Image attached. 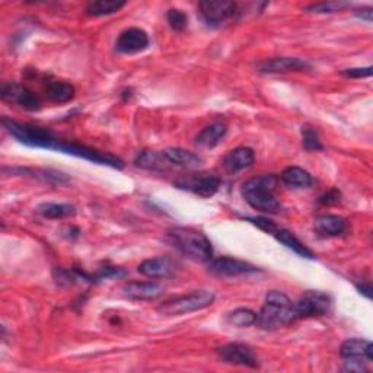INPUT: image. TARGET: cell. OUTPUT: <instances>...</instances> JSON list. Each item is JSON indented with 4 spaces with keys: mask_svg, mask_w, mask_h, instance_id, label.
Instances as JSON below:
<instances>
[{
    "mask_svg": "<svg viewBox=\"0 0 373 373\" xmlns=\"http://www.w3.org/2000/svg\"><path fill=\"white\" fill-rule=\"evenodd\" d=\"M217 356L222 362H225L228 365H235V366H245V367H258V360L254 355V352L250 347L239 343H232L226 344L217 349Z\"/></svg>",
    "mask_w": 373,
    "mask_h": 373,
    "instance_id": "11",
    "label": "cell"
},
{
    "mask_svg": "<svg viewBox=\"0 0 373 373\" xmlns=\"http://www.w3.org/2000/svg\"><path fill=\"white\" fill-rule=\"evenodd\" d=\"M162 287L154 282H132L122 287L124 296L136 301H152L162 294Z\"/></svg>",
    "mask_w": 373,
    "mask_h": 373,
    "instance_id": "19",
    "label": "cell"
},
{
    "mask_svg": "<svg viewBox=\"0 0 373 373\" xmlns=\"http://www.w3.org/2000/svg\"><path fill=\"white\" fill-rule=\"evenodd\" d=\"M228 324L238 327V328H246V327H251L254 324H257V314L251 309H246V308H239L235 309L234 312H231L226 318Z\"/></svg>",
    "mask_w": 373,
    "mask_h": 373,
    "instance_id": "29",
    "label": "cell"
},
{
    "mask_svg": "<svg viewBox=\"0 0 373 373\" xmlns=\"http://www.w3.org/2000/svg\"><path fill=\"white\" fill-rule=\"evenodd\" d=\"M149 47V35L140 28L122 31L115 42L117 52L121 54H136Z\"/></svg>",
    "mask_w": 373,
    "mask_h": 373,
    "instance_id": "16",
    "label": "cell"
},
{
    "mask_svg": "<svg viewBox=\"0 0 373 373\" xmlns=\"http://www.w3.org/2000/svg\"><path fill=\"white\" fill-rule=\"evenodd\" d=\"M257 71L264 74H275V73H290V71H304L311 70V64L305 60L296 57H275L267 59L256 66Z\"/></svg>",
    "mask_w": 373,
    "mask_h": 373,
    "instance_id": "13",
    "label": "cell"
},
{
    "mask_svg": "<svg viewBox=\"0 0 373 373\" xmlns=\"http://www.w3.org/2000/svg\"><path fill=\"white\" fill-rule=\"evenodd\" d=\"M209 271L212 275L219 277H238L243 275H251V272H257L258 268L250 263L222 257L209 261Z\"/></svg>",
    "mask_w": 373,
    "mask_h": 373,
    "instance_id": "12",
    "label": "cell"
},
{
    "mask_svg": "<svg viewBox=\"0 0 373 373\" xmlns=\"http://www.w3.org/2000/svg\"><path fill=\"white\" fill-rule=\"evenodd\" d=\"M54 151L78 156V158L91 161V162L98 163V165H105V166H110L114 169H122L124 168V163L121 159H118L110 154H103L99 151H95V149H92V147L78 144V143H66V142L59 140L56 147H54Z\"/></svg>",
    "mask_w": 373,
    "mask_h": 373,
    "instance_id": "9",
    "label": "cell"
},
{
    "mask_svg": "<svg viewBox=\"0 0 373 373\" xmlns=\"http://www.w3.org/2000/svg\"><path fill=\"white\" fill-rule=\"evenodd\" d=\"M45 96L50 99L52 103L56 104H64L71 101L74 98V88L73 85L63 82V81H54V79H48L44 86Z\"/></svg>",
    "mask_w": 373,
    "mask_h": 373,
    "instance_id": "22",
    "label": "cell"
},
{
    "mask_svg": "<svg viewBox=\"0 0 373 373\" xmlns=\"http://www.w3.org/2000/svg\"><path fill=\"white\" fill-rule=\"evenodd\" d=\"M163 154L172 165L183 166L187 169H195L203 162L200 156L183 147H169L166 151H163Z\"/></svg>",
    "mask_w": 373,
    "mask_h": 373,
    "instance_id": "23",
    "label": "cell"
},
{
    "mask_svg": "<svg viewBox=\"0 0 373 373\" xmlns=\"http://www.w3.org/2000/svg\"><path fill=\"white\" fill-rule=\"evenodd\" d=\"M134 165L140 169L152 171V172H166L172 166V163L168 161L165 154L156 151L140 152L134 159Z\"/></svg>",
    "mask_w": 373,
    "mask_h": 373,
    "instance_id": "20",
    "label": "cell"
},
{
    "mask_svg": "<svg viewBox=\"0 0 373 373\" xmlns=\"http://www.w3.org/2000/svg\"><path fill=\"white\" fill-rule=\"evenodd\" d=\"M343 76L352 78V79H362V78H369L372 76V67H356V69H345L341 71Z\"/></svg>",
    "mask_w": 373,
    "mask_h": 373,
    "instance_id": "34",
    "label": "cell"
},
{
    "mask_svg": "<svg viewBox=\"0 0 373 373\" xmlns=\"http://www.w3.org/2000/svg\"><path fill=\"white\" fill-rule=\"evenodd\" d=\"M302 146L308 152H319L324 151V144L321 143L318 132L311 126L302 127Z\"/></svg>",
    "mask_w": 373,
    "mask_h": 373,
    "instance_id": "30",
    "label": "cell"
},
{
    "mask_svg": "<svg viewBox=\"0 0 373 373\" xmlns=\"http://www.w3.org/2000/svg\"><path fill=\"white\" fill-rule=\"evenodd\" d=\"M256 161V154L250 147H236L223 158V168L231 176L250 168Z\"/></svg>",
    "mask_w": 373,
    "mask_h": 373,
    "instance_id": "17",
    "label": "cell"
},
{
    "mask_svg": "<svg viewBox=\"0 0 373 373\" xmlns=\"http://www.w3.org/2000/svg\"><path fill=\"white\" fill-rule=\"evenodd\" d=\"M4 101L11 104H16L21 108L27 111H40L41 110V99L28 88H25L16 82L5 84L0 89Z\"/></svg>",
    "mask_w": 373,
    "mask_h": 373,
    "instance_id": "10",
    "label": "cell"
},
{
    "mask_svg": "<svg viewBox=\"0 0 373 373\" xmlns=\"http://www.w3.org/2000/svg\"><path fill=\"white\" fill-rule=\"evenodd\" d=\"M168 241L176 246L185 257L198 261L209 263L213 258V246L209 238L190 228H172L168 231Z\"/></svg>",
    "mask_w": 373,
    "mask_h": 373,
    "instance_id": "3",
    "label": "cell"
},
{
    "mask_svg": "<svg viewBox=\"0 0 373 373\" xmlns=\"http://www.w3.org/2000/svg\"><path fill=\"white\" fill-rule=\"evenodd\" d=\"M214 302V294L209 290H198L185 296L176 297L159 305L158 311L163 315H185L195 311H202Z\"/></svg>",
    "mask_w": 373,
    "mask_h": 373,
    "instance_id": "5",
    "label": "cell"
},
{
    "mask_svg": "<svg viewBox=\"0 0 373 373\" xmlns=\"http://www.w3.org/2000/svg\"><path fill=\"white\" fill-rule=\"evenodd\" d=\"M245 220L253 223V225H256L258 229H261L270 235L275 232V229L277 228L276 223L270 219H267V217H245Z\"/></svg>",
    "mask_w": 373,
    "mask_h": 373,
    "instance_id": "33",
    "label": "cell"
},
{
    "mask_svg": "<svg viewBox=\"0 0 373 373\" xmlns=\"http://www.w3.org/2000/svg\"><path fill=\"white\" fill-rule=\"evenodd\" d=\"M220 178L213 176V173L209 172H194L188 173V176H184L178 178L173 185L180 190L190 191L195 195H200L203 198H210L213 197L219 188H220Z\"/></svg>",
    "mask_w": 373,
    "mask_h": 373,
    "instance_id": "7",
    "label": "cell"
},
{
    "mask_svg": "<svg viewBox=\"0 0 373 373\" xmlns=\"http://www.w3.org/2000/svg\"><path fill=\"white\" fill-rule=\"evenodd\" d=\"M356 287H357V290L360 292V293H363L366 297H367V299H372V286L369 285V283H366V285H356Z\"/></svg>",
    "mask_w": 373,
    "mask_h": 373,
    "instance_id": "37",
    "label": "cell"
},
{
    "mask_svg": "<svg viewBox=\"0 0 373 373\" xmlns=\"http://www.w3.org/2000/svg\"><path fill=\"white\" fill-rule=\"evenodd\" d=\"M315 229L326 236H340L347 229H349V223L341 216L337 214H324L319 216L315 220Z\"/></svg>",
    "mask_w": 373,
    "mask_h": 373,
    "instance_id": "21",
    "label": "cell"
},
{
    "mask_svg": "<svg viewBox=\"0 0 373 373\" xmlns=\"http://www.w3.org/2000/svg\"><path fill=\"white\" fill-rule=\"evenodd\" d=\"M202 19L212 27H219L235 19L239 13V5L235 2H225V0H203L198 4Z\"/></svg>",
    "mask_w": 373,
    "mask_h": 373,
    "instance_id": "6",
    "label": "cell"
},
{
    "mask_svg": "<svg viewBox=\"0 0 373 373\" xmlns=\"http://www.w3.org/2000/svg\"><path fill=\"white\" fill-rule=\"evenodd\" d=\"M279 178L272 173H264V176L254 177L248 180L242 185V195L245 202L253 209L263 213H277L280 210V202L276 197V188Z\"/></svg>",
    "mask_w": 373,
    "mask_h": 373,
    "instance_id": "1",
    "label": "cell"
},
{
    "mask_svg": "<svg viewBox=\"0 0 373 373\" xmlns=\"http://www.w3.org/2000/svg\"><path fill=\"white\" fill-rule=\"evenodd\" d=\"M271 236H275L280 243H283L285 246H287L289 250H292L297 256H301V257L308 258V260H314L315 258V254L309 250V248L304 242H301L299 239H297L290 231L277 226L275 229V232L271 234Z\"/></svg>",
    "mask_w": 373,
    "mask_h": 373,
    "instance_id": "24",
    "label": "cell"
},
{
    "mask_svg": "<svg viewBox=\"0 0 373 373\" xmlns=\"http://www.w3.org/2000/svg\"><path fill=\"white\" fill-rule=\"evenodd\" d=\"M355 15L363 21H366L367 23H372V19H373V9L372 8H362L359 11L355 12Z\"/></svg>",
    "mask_w": 373,
    "mask_h": 373,
    "instance_id": "36",
    "label": "cell"
},
{
    "mask_svg": "<svg viewBox=\"0 0 373 373\" xmlns=\"http://www.w3.org/2000/svg\"><path fill=\"white\" fill-rule=\"evenodd\" d=\"M352 4L349 2H322V4H314L309 5L305 11L312 13H335L345 8H350Z\"/></svg>",
    "mask_w": 373,
    "mask_h": 373,
    "instance_id": "31",
    "label": "cell"
},
{
    "mask_svg": "<svg viewBox=\"0 0 373 373\" xmlns=\"http://www.w3.org/2000/svg\"><path fill=\"white\" fill-rule=\"evenodd\" d=\"M341 202V193L337 188L327 191L324 195L319 197V203L322 206H335Z\"/></svg>",
    "mask_w": 373,
    "mask_h": 373,
    "instance_id": "35",
    "label": "cell"
},
{
    "mask_svg": "<svg viewBox=\"0 0 373 373\" xmlns=\"http://www.w3.org/2000/svg\"><path fill=\"white\" fill-rule=\"evenodd\" d=\"M126 6L124 0H96L86 6V15L89 16H105L113 15Z\"/></svg>",
    "mask_w": 373,
    "mask_h": 373,
    "instance_id": "27",
    "label": "cell"
},
{
    "mask_svg": "<svg viewBox=\"0 0 373 373\" xmlns=\"http://www.w3.org/2000/svg\"><path fill=\"white\" fill-rule=\"evenodd\" d=\"M226 133H228V129L225 124H222V122L210 124V126L205 127L200 133L197 134L195 144L212 149L222 142V139L226 136Z\"/></svg>",
    "mask_w": 373,
    "mask_h": 373,
    "instance_id": "26",
    "label": "cell"
},
{
    "mask_svg": "<svg viewBox=\"0 0 373 373\" xmlns=\"http://www.w3.org/2000/svg\"><path fill=\"white\" fill-rule=\"evenodd\" d=\"M166 19L169 27L177 33H183L188 25V16L180 9H169L166 13Z\"/></svg>",
    "mask_w": 373,
    "mask_h": 373,
    "instance_id": "32",
    "label": "cell"
},
{
    "mask_svg": "<svg viewBox=\"0 0 373 373\" xmlns=\"http://www.w3.org/2000/svg\"><path fill=\"white\" fill-rule=\"evenodd\" d=\"M293 306L296 319L322 316L330 312L331 297L324 292L308 290L301 296L299 301L293 304Z\"/></svg>",
    "mask_w": 373,
    "mask_h": 373,
    "instance_id": "8",
    "label": "cell"
},
{
    "mask_svg": "<svg viewBox=\"0 0 373 373\" xmlns=\"http://www.w3.org/2000/svg\"><path fill=\"white\" fill-rule=\"evenodd\" d=\"M38 213L45 219H64L76 214V209L66 203H42L38 206Z\"/></svg>",
    "mask_w": 373,
    "mask_h": 373,
    "instance_id": "28",
    "label": "cell"
},
{
    "mask_svg": "<svg viewBox=\"0 0 373 373\" xmlns=\"http://www.w3.org/2000/svg\"><path fill=\"white\" fill-rule=\"evenodd\" d=\"M2 124L16 140L31 147H42L54 151V147L59 142V139L54 136L53 132H50L48 129L44 127L34 126V124H22L8 117L2 118Z\"/></svg>",
    "mask_w": 373,
    "mask_h": 373,
    "instance_id": "4",
    "label": "cell"
},
{
    "mask_svg": "<svg viewBox=\"0 0 373 373\" xmlns=\"http://www.w3.org/2000/svg\"><path fill=\"white\" fill-rule=\"evenodd\" d=\"M137 271L140 272V275L146 277H151V279H169L177 275L178 265L171 258L158 257V258L144 260L137 267Z\"/></svg>",
    "mask_w": 373,
    "mask_h": 373,
    "instance_id": "15",
    "label": "cell"
},
{
    "mask_svg": "<svg viewBox=\"0 0 373 373\" xmlns=\"http://www.w3.org/2000/svg\"><path fill=\"white\" fill-rule=\"evenodd\" d=\"M340 356L345 360L360 359L366 362L373 360V345L367 340L350 338L345 340L340 347Z\"/></svg>",
    "mask_w": 373,
    "mask_h": 373,
    "instance_id": "18",
    "label": "cell"
},
{
    "mask_svg": "<svg viewBox=\"0 0 373 373\" xmlns=\"http://www.w3.org/2000/svg\"><path fill=\"white\" fill-rule=\"evenodd\" d=\"M294 321V306L289 297L277 290L268 292L261 311L257 314V326L265 331H276Z\"/></svg>",
    "mask_w": 373,
    "mask_h": 373,
    "instance_id": "2",
    "label": "cell"
},
{
    "mask_svg": "<svg viewBox=\"0 0 373 373\" xmlns=\"http://www.w3.org/2000/svg\"><path fill=\"white\" fill-rule=\"evenodd\" d=\"M280 180L290 188H308L314 184L311 173L299 166H289L283 169Z\"/></svg>",
    "mask_w": 373,
    "mask_h": 373,
    "instance_id": "25",
    "label": "cell"
},
{
    "mask_svg": "<svg viewBox=\"0 0 373 373\" xmlns=\"http://www.w3.org/2000/svg\"><path fill=\"white\" fill-rule=\"evenodd\" d=\"M11 173L16 177H30L40 180L42 183H48L53 185H62L70 181V177L64 172L54 171V169H40V168H4V173Z\"/></svg>",
    "mask_w": 373,
    "mask_h": 373,
    "instance_id": "14",
    "label": "cell"
}]
</instances>
